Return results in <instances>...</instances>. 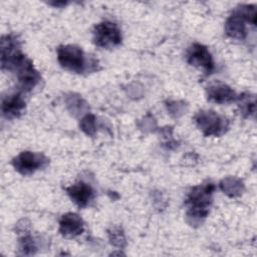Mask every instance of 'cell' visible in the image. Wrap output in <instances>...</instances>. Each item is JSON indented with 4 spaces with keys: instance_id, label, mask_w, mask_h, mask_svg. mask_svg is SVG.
<instances>
[{
    "instance_id": "6da1fadb",
    "label": "cell",
    "mask_w": 257,
    "mask_h": 257,
    "mask_svg": "<svg viewBox=\"0 0 257 257\" xmlns=\"http://www.w3.org/2000/svg\"><path fill=\"white\" fill-rule=\"evenodd\" d=\"M214 189L215 187L213 184H203L192 189L186 200V205L189 209V218L194 219L195 221L206 218L209 213Z\"/></svg>"
},
{
    "instance_id": "7a4b0ae2",
    "label": "cell",
    "mask_w": 257,
    "mask_h": 257,
    "mask_svg": "<svg viewBox=\"0 0 257 257\" xmlns=\"http://www.w3.org/2000/svg\"><path fill=\"white\" fill-rule=\"evenodd\" d=\"M246 22L256 23V11L254 6L244 5L239 7L227 20L226 33L233 38L243 39L246 36Z\"/></svg>"
},
{
    "instance_id": "3957f363",
    "label": "cell",
    "mask_w": 257,
    "mask_h": 257,
    "mask_svg": "<svg viewBox=\"0 0 257 257\" xmlns=\"http://www.w3.org/2000/svg\"><path fill=\"white\" fill-rule=\"evenodd\" d=\"M59 64L70 71L81 73L87 69V62L83 51L74 45H61L57 48Z\"/></svg>"
},
{
    "instance_id": "277c9868",
    "label": "cell",
    "mask_w": 257,
    "mask_h": 257,
    "mask_svg": "<svg viewBox=\"0 0 257 257\" xmlns=\"http://www.w3.org/2000/svg\"><path fill=\"white\" fill-rule=\"evenodd\" d=\"M25 57L20 50L17 38L11 34L1 38V67L2 69H15L17 64Z\"/></svg>"
},
{
    "instance_id": "5b68a950",
    "label": "cell",
    "mask_w": 257,
    "mask_h": 257,
    "mask_svg": "<svg viewBox=\"0 0 257 257\" xmlns=\"http://www.w3.org/2000/svg\"><path fill=\"white\" fill-rule=\"evenodd\" d=\"M195 119L199 128L207 137H218L227 128L226 119L212 110L199 111Z\"/></svg>"
},
{
    "instance_id": "8992f818",
    "label": "cell",
    "mask_w": 257,
    "mask_h": 257,
    "mask_svg": "<svg viewBox=\"0 0 257 257\" xmlns=\"http://www.w3.org/2000/svg\"><path fill=\"white\" fill-rule=\"evenodd\" d=\"M93 40L99 47L111 48L120 44L121 33L115 23L104 21L94 27Z\"/></svg>"
},
{
    "instance_id": "52a82bcc",
    "label": "cell",
    "mask_w": 257,
    "mask_h": 257,
    "mask_svg": "<svg viewBox=\"0 0 257 257\" xmlns=\"http://www.w3.org/2000/svg\"><path fill=\"white\" fill-rule=\"evenodd\" d=\"M48 163V159L40 154L33 152H22L12 161V165L17 172L22 175H30L35 171L44 168Z\"/></svg>"
},
{
    "instance_id": "ba28073f",
    "label": "cell",
    "mask_w": 257,
    "mask_h": 257,
    "mask_svg": "<svg viewBox=\"0 0 257 257\" xmlns=\"http://www.w3.org/2000/svg\"><path fill=\"white\" fill-rule=\"evenodd\" d=\"M187 61L189 64L202 68L205 72L211 73L214 70V61L206 46L194 43L187 51Z\"/></svg>"
},
{
    "instance_id": "9c48e42d",
    "label": "cell",
    "mask_w": 257,
    "mask_h": 257,
    "mask_svg": "<svg viewBox=\"0 0 257 257\" xmlns=\"http://www.w3.org/2000/svg\"><path fill=\"white\" fill-rule=\"evenodd\" d=\"M17 71V77L21 87L24 90L32 89L40 80L38 71L34 68L30 59L24 57L15 67Z\"/></svg>"
},
{
    "instance_id": "30bf717a",
    "label": "cell",
    "mask_w": 257,
    "mask_h": 257,
    "mask_svg": "<svg viewBox=\"0 0 257 257\" xmlns=\"http://www.w3.org/2000/svg\"><path fill=\"white\" fill-rule=\"evenodd\" d=\"M84 224L82 219L74 213L63 215L59 221V231L63 236L75 237L83 232Z\"/></svg>"
},
{
    "instance_id": "8fae6325",
    "label": "cell",
    "mask_w": 257,
    "mask_h": 257,
    "mask_svg": "<svg viewBox=\"0 0 257 257\" xmlns=\"http://www.w3.org/2000/svg\"><path fill=\"white\" fill-rule=\"evenodd\" d=\"M208 98L217 103L231 102L236 98L235 91L225 83L215 82L207 88Z\"/></svg>"
},
{
    "instance_id": "7c38bea8",
    "label": "cell",
    "mask_w": 257,
    "mask_h": 257,
    "mask_svg": "<svg viewBox=\"0 0 257 257\" xmlns=\"http://www.w3.org/2000/svg\"><path fill=\"white\" fill-rule=\"evenodd\" d=\"M66 192L70 199L78 206L85 207L93 198L92 188L85 183H77L66 189Z\"/></svg>"
},
{
    "instance_id": "4fadbf2b",
    "label": "cell",
    "mask_w": 257,
    "mask_h": 257,
    "mask_svg": "<svg viewBox=\"0 0 257 257\" xmlns=\"http://www.w3.org/2000/svg\"><path fill=\"white\" fill-rule=\"evenodd\" d=\"M25 107V102L20 94L7 95L2 100V113L6 118L18 117Z\"/></svg>"
},
{
    "instance_id": "5bb4252c",
    "label": "cell",
    "mask_w": 257,
    "mask_h": 257,
    "mask_svg": "<svg viewBox=\"0 0 257 257\" xmlns=\"http://www.w3.org/2000/svg\"><path fill=\"white\" fill-rule=\"evenodd\" d=\"M19 250L22 254L24 255H30L33 254L36 250L35 243L31 236L29 235H24L23 237L20 238L19 240Z\"/></svg>"
},
{
    "instance_id": "9a60e30c",
    "label": "cell",
    "mask_w": 257,
    "mask_h": 257,
    "mask_svg": "<svg viewBox=\"0 0 257 257\" xmlns=\"http://www.w3.org/2000/svg\"><path fill=\"white\" fill-rule=\"evenodd\" d=\"M81 130L89 136H92L95 133V117L92 114H87L84 116L80 122Z\"/></svg>"
},
{
    "instance_id": "2e32d148",
    "label": "cell",
    "mask_w": 257,
    "mask_h": 257,
    "mask_svg": "<svg viewBox=\"0 0 257 257\" xmlns=\"http://www.w3.org/2000/svg\"><path fill=\"white\" fill-rule=\"evenodd\" d=\"M109 239L110 242L116 246H121V243L124 242V236L119 229H113L112 232L109 233Z\"/></svg>"
}]
</instances>
